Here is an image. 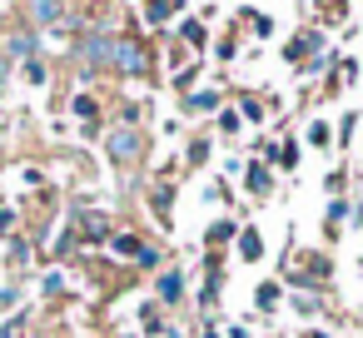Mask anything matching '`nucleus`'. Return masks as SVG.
<instances>
[{"instance_id": "1", "label": "nucleus", "mask_w": 363, "mask_h": 338, "mask_svg": "<svg viewBox=\"0 0 363 338\" xmlns=\"http://www.w3.org/2000/svg\"><path fill=\"white\" fill-rule=\"evenodd\" d=\"M135 154H140V135H135V125L125 120L120 130H110V159H115V164H130Z\"/></svg>"}, {"instance_id": "2", "label": "nucleus", "mask_w": 363, "mask_h": 338, "mask_svg": "<svg viewBox=\"0 0 363 338\" xmlns=\"http://www.w3.org/2000/svg\"><path fill=\"white\" fill-rule=\"evenodd\" d=\"M110 55H115V40H110V35H90V40L80 45V60H85L90 70H105Z\"/></svg>"}, {"instance_id": "3", "label": "nucleus", "mask_w": 363, "mask_h": 338, "mask_svg": "<svg viewBox=\"0 0 363 338\" xmlns=\"http://www.w3.org/2000/svg\"><path fill=\"white\" fill-rule=\"evenodd\" d=\"M110 65L115 70H145V50H140V40H115V55H110Z\"/></svg>"}, {"instance_id": "4", "label": "nucleus", "mask_w": 363, "mask_h": 338, "mask_svg": "<svg viewBox=\"0 0 363 338\" xmlns=\"http://www.w3.org/2000/svg\"><path fill=\"white\" fill-rule=\"evenodd\" d=\"M155 293H160L164 303H179V298H184V274H179V269L160 274V278H155Z\"/></svg>"}, {"instance_id": "5", "label": "nucleus", "mask_w": 363, "mask_h": 338, "mask_svg": "<svg viewBox=\"0 0 363 338\" xmlns=\"http://www.w3.org/2000/svg\"><path fill=\"white\" fill-rule=\"evenodd\" d=\"M75 115H80V120H85V125H80V130H85V135H95V120H100V105H95V100H90V95H80V100H75Z\"/></svg>"}, {"instance_id": "6", "label": "nucleus", "mask_w": 363, "mask_h": 338, "mask_svg": "<svg viewBox=\"0 0 363 338\" xmlns=\"http://www.w3.org/2000/svg\"><path fill=\"white\" fill-rule=\"evenodd\" d=\"M6 55H11V60H30V55H35V40H30V35H11V40H6Z\"/></svg>"}, {"instance_id": "7", "label": "nucleus", "mask_w": 363, "mask_h": 338, "mask_svg": "<svg viewBox=\"0 0 363 338\" xmlns=\"http://www.w3.org/2000/svg\"><path fill=\"white\" fill-rule=\"evenodd\" d=\"M239 254H244V259H264V239H259V229H244V234H239Z\"/></svg>"}, {"instance_id": "8", "label": "nucleus", "mask_w": 363, "mask_h": 338, "mask_svg": "<svg viewBox=\"0 0 363 338\" xmlns=\"http://www.w3.org/2000/svg\"><path fill=\"white\" fill-rule=\"evenodd\" d=\"M60 16H65V0H35V21L50 26V21H60Z\"/></svg>"}, {"instance_id": "9", "label": "nucleus", "mask_w": 363, "mask_h": 338, "mask_svg": "<svg viewBox=\"0 0 363 338\" xmlns=\"http://www.w3.org/2000/svg\"><path fill=\"white\" fill-rule=\"evenodd\" d=\"M313 45H318V35H303V40H294V45H289V50H284V55H289V60H294V65H298V60H303V55H308V50H313Z\"/></svg>"}, {"instance_id": "10", "label": "nucleus", "mask_w": 363, "mask_h": 338, "mask_svg": "<svg viewBox=\"0 0 363 338\" xmlns=\"http://www.w3.org/2000/svg\"><path fill=\"white\" fill-rule=\"evenodd\" d=\"M184 105H189V110H214L219 95H214V90H199V95H184Z\"/></svg>"}, {"instance_id": "11", "label": "nucleus", "mask_w": 363, "mask_h": 338, "mask_svg": "<svg viewBox=\"0 0 363 338\" xmlns=\"http://www.w3.org/2000/svg\"><path fill=\"white\" fill-rule=\"evenodd\" d=\"M169 204H174V189H155V214L169 224Z\"/></svg>"}, {"instance_id": "12", "label": "nucleus", "mask_w": 363, "mask_h": 338, "mask_svg": "<svg viewBox=\"0 0 363 338\" xmlns=\"http://www.w3.org/2000/svg\"><path fill=\"white\" fill-rule=\"evenodd\" d=\"M110 244H115V254H140V249H145V244H140L135 234H115Z\"/></svg>"}, {"instance_id": "13", "label": "nucleus", "mask_w": 363, "mask_h": 338, "mask_svg": "<svg viewBox=\"0 0 363 338\" xmlns=\"http://www.w3.org/2000/svg\"><path fill=\"white\" fill-rule=\"evenodd\" d=\"M249 189H254V194H269V174H264L259 164H249Z\"/></svg>"}, {"instance_id": "14", "label": "nucleus", "mask_w": 363, "mask_h": 338, "mask_svg": "<svg viewBox=\"0 0 363 338\" xmlns=\"http://www.w3.org/2000/svg\"><path fill=\"white\" fill-rule=\"evenodd\" d=\"M279 164H284V169H294V164H298V145H294V140L279 150Z\"/></svg>"}, {"instance_id": "15", "label": "nucleus", "mask_w": 363, "mask_h": 338, "mask_svg": "<svg viewBox=\"0 0 363 338\" xmlns=\"http://www.w3.org/2000/svg\"><path fill=\"white\" fill-rule=\"evenodd\" d=\"M11 303H21V283H11V288H0V308H11Z\"/></svg>"}, {"instance_id": "16", "label": "nucleus", "mask_w": 363, "mask_h": 338, "mask_svg": "<svg viewBox=\"0 0 363 338\" xmlns=\"http://www.w3.org/2000/svg\"><path fill=\"white\" fill-rule=\"evenodd\" d=\"M219 130H224V135H239V115H234V110H229V115H219Z\"/></svg>"}, {"instance_id": "17", "label": "nucleus", "mask_w": 363, "mask_h": 338, "mask_svg": "<svg viewBox=\"0 0 363 338\" xmlns=\"http://www.w3.org/2000/svg\"><path fill=\"white\" fill-rule=\"evenodd\" d=\"M26 80H35V85L45 80V70H40V60H26Z\"/></svg>"}, {"instance_id": "18", "label": "nucleus", "mask_w": 363, "mask_h": 338, "mask_svg": "<svg viewBox=\"0 0 363 338\" xmlns=\"http://www.w3.org/2000/svg\"><path fill=\"white\" fill-rule=\"evenodd\" d=\"M244 115H249V120H264V105H259V100H249V95H244Z\"/></svg>"}, {"instance_id": "19", "label": "nucleus", "mask_w": 363, "mask_h": 338, "mask_svg": "<svg viewBox=\"0 0 363 338\" xmlns=\"http://www.w3.org/2000/svg\"><path fill=\"white\" fill-rule=\"evenodd\" d=\"M308 145H328V125H313L308 130Z\"/></svg>"}, {"instance_id": "20", "label": "nucleus", "mask_w": 363, "mask_h": 338, "mask_svg": "<svg viewBox=\"0 0 363 338\" xmlns=\"http://www.w3.org/2000/svg\"><path fill=\"white\" fill-rule=\"evenodd\" d=\"M135 259H140V264H145V269H155V264H160V249H140V254H135Z\"/></svg>"}, {"instance_id": "21", "label": "nucleus", "mask_w": 363, "mask_h": 338, "mask_svg": "<svg viewBox=\"0 0 363 338\" xmlns=\"http://www.w3.org/2000/svg\"><path fill=\"white\" fill-rule=\"evenodd\" d=\"M6 229H16V214H11V209H0V234H6Z\"/></svg>"}, {"instance_id": "22", "label": "nucleus", "mask_w": 363, "mask_h": 338, "mask_svg": "<svg viewBox=\"0 0 363 338\" xmlns=\"http://www.w3.org/2000/svg\"><path fill=\"white\" fill-rule=\"evenodd\" d=\"M6 80H11V70H6V55H0V90H6Z\"/></svg>"}, {"instance_id": "23", "label": "nucleus", "mask_w": 363, "mask_h": 338, "mask_svg": "<svg viewBox=\"0 0 363 338\" xmlns=\"http://www.w3.org/2000/svg\"><path fill=\"white\" fill-rule=\"evenodd\" d=\"M313 338H328V333H313Z\"/></svg>"}]
</instances>
